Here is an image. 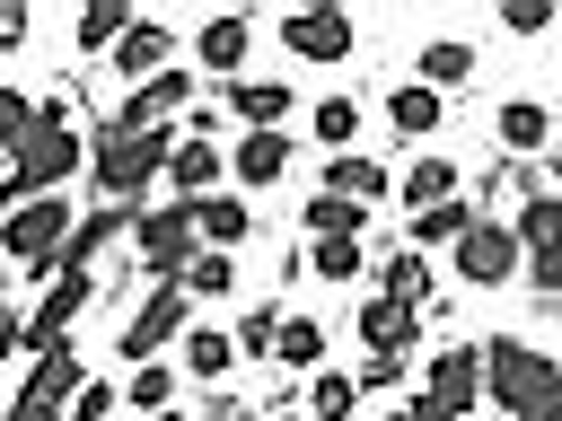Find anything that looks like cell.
<instances>
[{
  "label": "cell",
  "instance_id": "6da1fadb",
  "mask_svg": "<svg viewBox=\"0 0 562 421\" xmlns=\"http://www.w3.org/2000/svg\"><path fill=\"white\" fill-rule=\"evenodd\" d=\"M79 167H88V140H79V105H70V96H35V132H26V149H18V158H0V210L61 193Z\"/></svg>",
  "mask_w": 562,
  "mask_h": 421
},
{
  "label": "cell",
  "instance_id": "7a4b0ae2",
  "mask_svg": "<svg viewBox=\"0 0 562 421\" xmlns=\"http://www.w3.org/2000/svg\"><path fill=\"white\" fill-rule=\"evenodd\" d=\"M176 123L167 132H123L114 114L88 132V184H97V202H140L158 175H167V158H176Z\"/></svg>",
  "mask_w": 562,
  "mask_h": 421
},
{
  "label": "cell",
  "instance_id": "3957f363",
  "mask_svg": "<svg viewBox=\"0 0 562 421\" xmlns=\"http://www.w3.org/2000/svg\"><path fill=\"white\" fill-rule=\"evenodd\" d=\"M483 403H501L509 421L562 403V360L536 351L527 333H492V342H483Z\"/></svg>",
  "mask_w": 562,
  "mask_h": 421
},
{
  "label": "cell",
  "instance_id": "277c9868",
  "mask_svg": "<svg viewBox=\"0 0 562 421\" xmlns=\"http://www.w3.org/2000/svg\"><path fill=\"white\" fill-rule=\"evenodd\" d=\"M70 237H79V202H70V193H44V202L0 210V254H9V272H26V281H53Z\"/></svg>",
  "mask_w": 562,
  "mask_h": 421
},
{
  "label": "cell",
  "instance_id": "5b68a950",
  "mask_svg": "<svg viewBox=\"0 0 562 421\" xmlns=\"http://www.w3.org/2000/svg\"><path fill=\"white\" fill-rule=\"evenodd\" d=\"M281 53L290 61H307V70H334V61H351L360 53V18L351 9H334V0H307V9H281Z\"/></svg>",
  "mask_w": 562,
  "mask_h": 421
},
{
  "label": "cell",
  "instance_id": "8992f818",
  "mask_svg": "<svg viewBox=\"0 0 562 421\" xmlns=\"http://www.w3.org/2000/svg\"><path fill=\"white\" fill-rule=\"evenodd\" d=\"M448 263H457V281L465 289H501V281H527V246H518V228H509V210H483L457 246H448Z\"/></svg>",
  "mask_w": 562,
  "mask_h": 421
},
{
  "label": "cell",
  "instance_id": "52a82bcc",
  "mask_svg": "<svg viewBox=\"0 0 562 421\" xmlns=\"http://www.w3.org/2000/svg\"><path fill=\"white\" fill-rule=\"evenodd\" d=\"M132 254H140V272H149V281H184V263L202 254V228H193V210H184V202H158V210H140V219H132Z\"/></svg>",
  "mask_w": 562,
  "mask_h": 421
},
{
  "label": "cell",
  "instance_id": "ba28073f",
  "mask_svg": "<svg viewBox=\"0 0 562 421\" xmlns=\"http://www.w3.org/2000/svg\"><path fill=\"white\" fill-rule=\"evenodd\" d=\"M79 386H88V377H79V342L35 351V360H26V377H18V395H9V421H61Z\"/></svg>",
  "mask_w": 562,
  "mask_h": 421
},
{
  "label": "cell",
  "instance_id": "9c48e42d",
  "mask_svg": "<svg viewBox=\"0 0 562 421\" xmlns=\"http://www.w3.org/2000/svg\"><path fill=\"white\" fill-rule=\"evenodd\" d=\"M422 403H439L448 421H465L483 403V342H439L422 360Z\"/></svg>",
  "mask_w": 562,
  "mask_h": 421
},
{
  "label": "cell",
  "instance_id": "30bf717a",
  "mask_svg": "<svg viewBox=\"0 0 562 421\" xmlns=\"http://www.w3.org/2000/svg\"><path fill=\"white\" fill-rule=\"evenodd\" d=\"M184 342V281H149V298L132 307V325H123V342H114V360H149V351H176Z\"/></svg>",
  "mask_w": 562,
  "mask_h": 421
},
{
  "label": "cell",
  "instance_id": "8fae6325",
  "mask_svg": "<svg viewBox=\"0 0 562 421\" xmlns=\"http://www.w3.org/2000/svg\"><path fill=\"white\" fill-rule=\"evenodd\" d=\"M88 289H97V272H53V281H44V298L26 307V360H35V351H61V342H70V325H79Z\"/></svg>",
  "mask_w": 562,
  "mask_h": 421
},
{
  "label": "cell",
  "instance_id": "7c38bea8",
  "mask_svg": "<svg viewBox=\"0 0 562 421\" xmlns=\"http://www.w3.org/2000/svg\"><path fill=\"white\" fill-rule=\"evenodd\" d=\"M193 79H202V70H158V79H140V88H123L114 123H123V132H167L176 114H193Z\"/></svg>",
  "mask_w": 562,
  "mask_h": 421
},
{
  "label": "cell",
  "instance_id": "4fadbf2b",
  "mask_svg": "<svg viewBox=\"0 0 562 421\" xmlns=\"http://www.w3.org/2000/svg\"><path fill=\"white\" fill-rule=\"evenodd\" d=\"M246 53H255V18H246V9H220V18H202V26H193V61H202L220 88H237Z\"/></svg>",
  "mask_w": 562,
  "mask_h": 421
},
{
  "label": "cell",
  "instance_id": "5bb4252c",
  "mask_svg": "<svg viewBox=\"0 0 562 421\" xmlns=\"http://www.w3.org/2000/svg\"><path fill=\"white\" fill-rule=\"evenodd\" d=\"M105 61H114V70H123V79L140 88V79L176 70V26H167V18H132V35H123V44L105 53Z\"/></svg>",
  "mask_w": 562,
  "mask_h": 421
},
{
  "label": "cell",
  "instance_id": "9a60e30c",
  "mask_svg": "<svg viewBox=\"0 0 562 421\" xmlns=\"http://www.w3.org/2000/svg\"><path fill=\"white\" fill-rule=\"evenodd\" d=\"M492 140H501V158H536V149H553L562 132H553V105H544V96H509V105L492 114Z\"/></svg>",
  "mask_w": 562,
  "mask_h": 421
},
{
  "label": "cell",
  "instance_id": "2e32d148",
  "mask_svg": "<svg viewBox=\"0 0 562 421\" xmlns=\"http://www.w3.org/2000/svg\"><path fill=\"white\" fill-rule=\"evenodd\" d=\"M228 175H237V193L281 184V175H290V132H237V140H228Z\"/></svg>",
  "mask_w": 562,
  "mask_h": 421
},
{
  "label": "cell",
  "instance_id": "e0dca14e",
  "mask_svg": "<svg viewBox=\"0 0 562 421\" xmlns=\"http://www.w3.org/2000/svg\"><path fill=\"white\" fill-rule=\"evenodd\" d=\"M184 210H193L202 246H220V254H237V246L255 237V202H246L237 184H220V193H202V202H184Z\"/></svg>",
  "mask_w": 562,
  "mask_h": 421
},
{
  "label": "cell",
  "instance_id": "ac0fdd59",
  "mask_svg": "<svg viewBox=\"0 0 562 421\" xmlns=\"http://www.w3.org/2000/svg\"><path fill=\"white\" fill-rule=\"evenodd\" d=\"M316 193H342V202H360V210H369V202H386V193H395V167H386V158H369V149H342V158H325V184H316Z\"/></svg>",
  "mask_w": 562,
  "mask_h": 421
},
{
  "label": "cell",
  "instance_id": "d6986e66",
  "mask_svg": "<svg viewBox=\"0 0 562 421\" xmlns=\"http://www.w3.org/2000/svg\"><path fill=\"white\" fill-rule=\"evenodd\" d=\"M360 342H369V351H404V360H413V342H422V307H404V298L369 289V298H360Z\"/></svg>",
  "mask_w": 562,
  "mask_h": 421
},
{
  "label": "cell",
  "instance_id": "ffe728a7",
  "mask_svg": "<svg viewBox=\"0 0 562 421\" xmlns=\"http://www.w3.org/2000/svg\"><path fill=\"white\" fill-rule=\"evenodd\" d=\"M220 105H228L246 132H281L299 96H290V79H237V88H220Z\"/></svg>",
  "mask_w": 562,
  "mask_h": 421
},
{
  "label": "cell",
  "instance_id": "44dd1931",
  "mask_svg": "<svg viewBox=\"0 0 562 421\" xmlns=\"http://www.w3.org/2000/svg\"><path fill=\"white\" fill-rule=\"evenodd\" d=\"M395 202H404V219H413V210H439V202H457V158H448V149H422V158L395 175Z\"/></svg>",
  "mask_w": 562,
  "mask_h": 421
},
{
  "label": "cell",
  "instance_id": "7402d4cb",
  "mask_svg": "<svg viewBox=\"0 0 562 421\" xmlns=\"http://www.w3.org/2000/svg\"><path fill=\"white\" fill-rule=\"evenodd\" d=\"M509 228H518L527 263H553V254H562V193H553V184H544V193H518Z\"/></svg>",
  "mask_w": 562,
  "mask_h": 421
},
{
  "label": "cell",
  "instance_id": "603a6c76",
  "mask_svg": "<svg viewBox=\"0 0 562 421\" xmlns=\"http://www.w3.org/2000/svg\"><path fill=\"white\" fill-rule=\"evenodd\" d=\"M386 123L404 132V140H439V123H448V96L439 88H422V79H404V88H386Z\"/></svg>",
  "mask_w": 562,
  "mask_h": 421
},
{
  "label": "cell",
  "instance_id": "cb8c5ba5",
  "mask_svg": "<svg viewBox=\"0 0 562 421\" xmlns=\"http://www.w3.org/2000/svg\"><path fill=\"white\" fill-rule=\"evenodd\" d=\"M413 79L439 88V96H457V88L474 79V44H465V35H430V44L413 53Z\"/></svg>",
  "mask_w": 562,
  "mask_h": 421
},
{
  "label": "cell",
  "instance_id": "d4e9b609",
  "mask_svg": "<svg viewBox=\"0 0 562 421\" xmlns=\"http://www.w3.org/2000/svg\"><path fill=\"white\" fill-rule=\"evenodd\" d=\"M220 140H176V158H167V184H176V202H202V193H220Z\"/></svg>",
  "mask_w": 562,
  "mask_h": 421
},
{
  "label": "cell",
  "instance_id": "484cf974",
  "mask_svg": "<svg viewBox=\"0 0 562 421\" xmlns=\"http://www.w3.org/2000/svg\"><path fill=\"white\" fill-rule=\"evenodd\" d=\"M474 219H483V210L457 193V202H439V210H413V219H404V246H413V254H430V246H457Z\"/></svg>",
  "mask_w": 562,
  "mask_h": 421
},
{
  "label": "cell",
  "instance_id": "4316f807",
  "mask_svg": "<svg viewBox=\"0 0 562 421\" xmlns=\"http://www.w3.org/2000/svg\"><path fill=\"white\" fill-rule=\"evenodd\" d=\"M176 351H184V377H211V386L237 368V333H228V325H184Z\"/></svg>",
  "mask_w": 562,
  "mask_h": 421
},
{
  "label": "cell",
  "instance_id": "83f0119b",
  "mask_svg": "<svg viewBox=\"0 0 562 421\" xmlns=\"http://www.w3.org/2000/svg\"><path fill=\"white\" fill-rule=\"evenodd\" d=\"M123 35H132V9H123V0H88V9H79V26H70V44H79V53H114Z\"/></svg>",
  "mask_w": 562,
  "mask_h": 421
},
{
  "label": "cell",
  "instance_id": "f1b7e54d",
  "mask_svg": "<svg viewBox=\"0 0 562 421\" xmlns=\"http://www.w3.org/2000/svg\"><path fill=\"white\" fill-rule=\"evenodd\" d=\"M378 289H386V298H404V307H430V254L395 246V254L378 263Z\"/></svg>",
  "mask_w": 562,
  "mask_h": 421
},
{
  "label": "cell",
  "instance_id": "f546056e",
  "mask_svg": "<svg viewBox=\"0 0 562 421\" xmlns=\"http://www.w3.org/2000/svg\"><path fill=\"white\" fill-rule=\"evenodd\" d=\"M272 360H281V368H299V377H316V368H325V325L281 307V351H272Z\"/></svg>",
  "mask_w": 562,
  "mask_h": 421
},
{
  "label": "cell",
  "instance_id": "4dcf8cb0",
  "mask_svg": "<svg viewBox=\"0 0 562 421\" xmlns=\"http://www.w3.org/2000/svg\"><path fill=\"white\" fill-rule=\"evenodd\" d=\"M360 412V377L351 368H316L307 377V421H351Z\"/></svg>",
  "mask_w": 562,
  "mask_h": 421
},
{
  "label": "cell",
  "instance_id": "1f68e13d",
  "mask_svg": "<svg viewBox=\"0 0 562 421\" xmlns=\"http://www.w3.org/2000/svg\"><path fill=\"white\" fill-rule=\"evenodd\" d=\"M307 132L325 140V158H342V149L360 140V96H316V114H307Z\"/></svg>",
  "mask_w": 562,
  "mask_h": 421
},
{
  "label": "cell",
  "instance_id": "d6a6232c",
  "mask_svg": "<svg viewBox=\"0 0 562 421\" xmlns=\"http://www.w3.org/2000/svg\"><path fill=\"white\" fill-rule=\"evenodd\" d=\"M299 219H307V246H316V237H360V228H369V210H360V202H342V193H307V210H299Z\"/></svg>",
  "mask_w": 562,
  "mask_h": 421
},
{
  "label": "cell",
  "instance_id": "836d02e7",
  "mask_svg": "<svg viewBox=\"0 0 562 421\" xmlns=\"http://www.w3.org/2000/svg\"><path fill=\"white\" fill-rule=\"evenodd\" d=\"M307 272L316 281H369V254H360V237H316L307 246Z\"/></svg>",
  "mask_w": 562,
  "mask_h": 421
},
{
  "label": "cell",
  "instance_id": "e575fe53",
  "mask_svg": "<svg viewBox=\"0 0 562 421\" xmlns=\"http://www.w3.org/2000/svg\"><path fill=\"white\" fill-rule=\"evenodd\" d=\"M184 298H237V254L202 246V254L184 263Z\"/></svg>",
  "mask_w": 562,
  "mask_h": 421
},
{
  "label": "cell",
  "instance_id": "d590c367",
  "mask_svg": "<svg viewBox=\"0 0 562 421\" xmlns=\"http://www.w3.org/2000/svg\"><path fill=\"white\" fill-rule=\"evenodd\" d=\"M123 403H132V412H167V403H176V368H167V360H140V368L123 377Z\"/></svg>",
  "mask_w": 562,
  "mask_h": 421
},
{
  "label": "cell",
  "instance_id": "8d00e7d4",
  "mask_svg": "<svg viewBox=\"0 0 562 421\" xmlns=\"http://www.w3.org/2000/svg\"><path fill=\"white\" fill-rule=\"evenodd\" d=\"M228 333H237V360H272L281 351V307H246Z\"/></svg>",
  "mask_w": 562,
  "mask_h": 421
},
{
  "label": "cell",
  "instance_id": "74e56055",
  "mask_svg": "<svg viewBox=\"0 0 562 421\" xmlns=\"http://www.w3.org/2000/svg\"><path fill=\"white\" fill-rule=\"evenodd\" d=\"M26 132H35V96L9 79V88H0V158H18V149H26Z\"/></svg>",
  "mask_w": 562,
  "mask_h": 421
},
{
  "label": "cell",
  "instance_id": "f35d334b",
  "mask_svg": "<svg viewBox=\"0 0 562 421\" xmlns=\"http://www.w3.org/2000/svg\"><path fill=\"white\" fill-rule=\"evenodd\" d=\"M404 368H413L404 351H369V360H360L351 377H360V395H386V386H404Z\"/></svg>",
  "mask_w": 562,
  "mask_h": 421
},
{
  "label": "cell",
  "instance_id": "ab89813d",
  "mask_svg": "<svg viewBox=\"0 0 562 421\" xmlns=\"http://www.w3.org/2000/svg\"><path fill=\"white\" fill-rule=\"evenodd\" d=\"M114 403H123V386H114V377H88V386L70 395V412H61V421H105Z\"/></svg>",
  "mask_w": 562,
  "mask_h": 421
},
{
  "label": "cell",
  "instance_id": "60d3db41",
  "mask_svg": "<svg viewBox=\"0 0 562 421\" xmlns=\"http://www.w3.org/2000/svg\"><path fill=\"white\" fill-rule=\"evenodd\" d=\"M501 26H509V35H544L553 9H544V0H501Z\"/></svg>",
  "mask_w": 562,
  "mask_h": 421
},
{
  "label": "cell",
  "instance_id": "b9f144b4",
  "mask_svg": "<svg viewBox=\"0 0 562 421\" xmlns=\"http://www.w3.org/2000/svg\"><path fill=\"white\" fill-rule=\"evenodd\" d=\"M26 35H35V9L26 0H0V53H18Z\"/></svg>",
  "mask_w": 562,
  "mask_h": 421
},
{
  "label": "cell",
  "instance_id": "7bdbcfd3",
  "mask_svg": "<svg viewBox=\"0 0 562 421\" xmlns=\"http://www.w3.org/2000/svg\"><path fill=\"white\" fill-rule=\"evenodd\" d=\"M202 421H263V412H255L246 395H211V403H202Z\"/></svg>",
  "mask_w": 562,
  "mask_h": 421
},
{
  "label": "cell",
  "instance_id": "ee69618b",
  "mask_svg": "<svg viewBox=\"0 0 562 421\" xmlns=\"http://www.w3.org/2000/svg\"><path fill=\"white\" fill-rule=\"evenodd\" d=\"M395 421H448V412H439V403H422V395H413V403H404V412H395Z\"/></svg>",
  "mask_w": 562,
  "mask_h": 421
},
{
  "label": "cell",
  "instance_id": "f6af8a7d",
  "mask_svg": "<svg viewBox=\"0 0 562 421\" xmlns=\"http://www.w3.org/2000/svg\"><path fill=\"white\" fill-rule=\"evenodd\" d=\"M544 175H553V193H562V140H553V149H544Z\"/></svg>",
  "mask_w": 562,
  "mask_h": 421
},
{
  "label": "cell",
  "instance_id": "bcb514c9",
  "mask_svg": "<svg viewBox=\"0 0 562 421\" xmlns=\"http://www.w3.org/2000/svg\"><path fill=\"white\" fill-rule=\"evenodd\" d=\"M149 421H202V412H176V403H167V412H149Z\"/></svg>",
  "mask_w": 562,
  "mask_h": 421
},
{
  "label": "cell",
  "instance_id": "7dc6e473",
  "mask_svg": "<svg viewBox=\"0 0 562 421\" xmlns=\"http://www.w3.org/2000/svg\"><path fill=\"white\" fill-rule=\"evenodd\" d=\"M272 421H307V412H272Z\"/></svg>",
  "mask_w": 562,
  "mask_h": 421
},
{
  "label": "cell",
  "instance_id": "c3c4849f",
  "mask_svg": "<svg viewBox=\"0 0 562 421\" xmlns=\"http://www.w3.org/2000/svg\"><path fill=\"white\" fill-rule=\"evenodd\" d=\"M351 421H378V412H351ZM386 421H395V412H386Z\"/></svg>",
  "mask_w": 562,
  "mask_h": 421
}]
</instances>
